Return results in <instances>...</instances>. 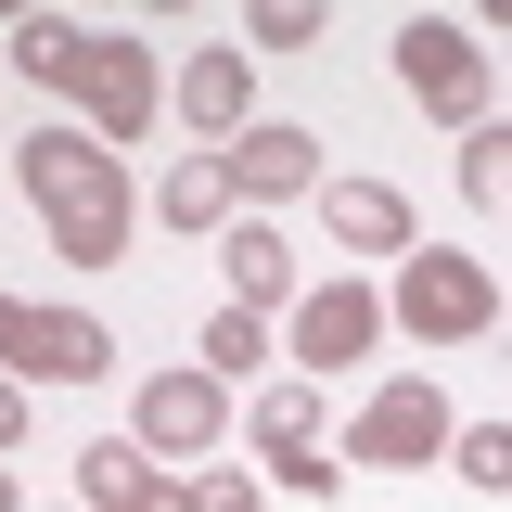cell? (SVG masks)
I'll return each mask as SVG.
<instances>
[{
  "label": "cell",
  "mask_w": 512,
  "mask_h": 512,
  "mask_svg": "<svg viewBox=\"0 0 512 512\" xmlns=\"http://www.w3.org/2000/svg\"><path fill=\"white\" fill-rule=\"evenodd\" d=\"M13 180H26V205H39L52 256H77V269H116L128 256L141 192H128V154H103L90 128H39V141L13 154Z\"/></svg>",
  "instance_id": "6da1fadb"
},
{
  "label": "cell",
  "mask_w": 512,
  "mask_h": 512,
  "mask_svg": "<svg viewBox=\"0 0 512 512\" xmlns=\"http://www.w3.org/2000/svg\"><path fill=\"white\" fill-rule=\"evenodd\" d=\"M397 77H410V103H423L436 128H487L500 116V64H487V39H474L461 13L397 26Z\"/></svg>",
  "instance_id": "7a4b0ae2"
},
{
  "label": "cell",
  "mask_w": 512,
  "mask_h": 512,
  "mask_svg": "<svg viewBox=\"0 0 512 512\" xmlns=\"http://www.w3.org/2000/svg\"><path fill=\"white\" fill-rule=\"evenodd\" d=\"M397 320L423 333V346H474L487 320H500V269L461 244H410L397 256Z\"/></svg>",
  "instance_id": "3957f363"
},
{
  "label": "cell",
  "mask_w": 512,
  "mask_h": 512,
  "mask_svg": "<svg viewBox=\"0 0 512 512\" xmlns=\"http://www.w3.org/2000/svg\"><path fill=\"white\" fill-rule=\"evenodd\" d=\"M64 90H77L90 141H103V154H128V141L154 128V90H167V77H154V52H141V39L90 26V39H77V77H64Z\"/></svg>",
  "instance_id": "277c9868"
},
{
  "label": "cell",
  "mask_w": 512,
  "mask_h": 512,
  "mask_svg": "<svg viewBox=\"0 0 512 512\" xmlns=\"http://www.w3.org/2000/svg\"><path fill=\"white\" fill-rule=\"evenodd\" d=\"M218 436H231V384L218 372H154L128 397V448H141V461H154V448H167V461H205Z\"/></svg>",
  "instance_id": "5b68a950"
},
{
  "label": "cell",
  "mask_w": 512,
  "mask_h": 512,
  "mask_svg": "<svg viewBox=\"0 0 512 512\" xmlns=\"http://www.w3.org/2000/svg\"><path fill=\"white\" fill-rule=\"evenodd\" d=\"M256 448H269V474H282L295 500H333V487H346V461L320 448V384H308V372L256 384Z\"/></svg>",
  "instance_id": "8992f818"
},
{
  "label": "cell",
  "mask_w": 512,
  "mask_h": 512,
  "mask_svg": "<svg viewBox=\"0 0 512 512\" xmlns=\"http://www.w3.org/2000/svg\"><path fill=\"white\" fill-rule=\"evenodd\" d=\"M436 448H448V397H436L423 372H397V384L359 397V448H346V461H372V474H423Z\"/></svg>",
  "instance_id": "52a82bcc"
},
{
  "label": "cell",
  "mask_w": 512,
  "mask_h": 512,
  "mask_svg": "<svg viewBox=\"0 0 512 512\" xmlns=\"http://www.w3.org/2000/svg\"><path fill=\"white\" fill-rule=\"evenodd\" d=\"M384 346V295L372 282H320V295H295V359H308V384L320 372H359Z\"/></svg>",
  "instance_id": "ba28073f"
},
{
  "label": "cell",
  "mask_w": 512,
  "mask_h": 512,
  "mask_svg": "<svg viewBox=\"0 0 512 512\" xmlns=\"http://www.w3.org/2000/svg\"><path fill=\"white\" fill-rule=\"evenodd\" d=\"M116 372V333L90 308H26V346H13V384H103Z\"/></svg>",
  "instance_id": "9c48e42d"
},
{
  "label": "cell",
  "mask_w": 512,
  "mask_h": 512,
  "mask_svg": "<svg viewBox=\"0 0 512 512\" xmlns=\"http://www.w3.org/2000/svg\"><path fill=\"white\" fill-rule=\"evenodd\" d=\"M218 180H231V205H244V192H256V205H282V192H320V141H308L295 116H256L244 141L218 154Z\"/></svg>",
  "instance_id": "30bf717a"
},
{
  "label": "cell",
  "mask_w": 512,
  "mask_h": 512,
  "mask_svg": "<svg viewBox=\"0 0 512 512\" xmlns=\"http://www.w3.org/2000/svg\"><path fill=\"white\" fill-rule=\"evenodd\" d=\"M320 231H333L346 256H410V244H423L397 180H333V167H320Z\"/></svg>",
  "instance_id": "8fae6325"
},
{
  "label": "cell",
  "mask_w": 512,
  "mask_h": 512,
  "mask_svg": "<svg viewBox=\"0 0 512 512\" xmlns=\"http://www.w3.org/2000/svg\"><path fill=\"white\" fill-rule=\"evenodd\" d=\"M77 512H180V474L141 461L128 436H103V448H77Z\"/></svg>",
  "instance_id": "7c38bea8"
},
{
  "label": "cell",
  "mask_w": 512,
  "mask_h": 512,
  "mask_svg": "<svg viewBox=\"0 0 512 512\" xmlns=\"http://www.w3.org/2000/svg\"><path fill=\"white\" fill-rule=\"evenodd\" d=\"M218 269H231V308H244V320L295 308V256H282L269 218H231V231H218Z\"/></svg>",
  "instance_id": "4fadbf2b"
},
{
  "label": "cell",
  "mask_w": 512,
  "mask_h": 512,
  "mask_svg": "<svg viewBox=\"0 0 512 512\" xmlns=\"http://www.w3.org/2000/svg\"><path fill=\"white\" fill-rule=\"evenodd\" d=\"M167 103H180L205 141H244V116H256V77H244V52H192L180 77H167Z\"/></svg>",
  "instance_id": "5bb4252c"
},
{
  "label": "cell",
  "mask_w": 512,
  "mask_h": 512,
  "mask_svg": "<svg viewBox=\"0 0 512 512\" xmlns=\"http://www.w3.org/2000/svg\"><path fill=\"white\" fill-rule=\"evenodd\" d=\"M154 218H167V231H231V180H218V154L167 167V180H154Z\"/></svg>",
  "instance_id": "9a60e30c"
},
{
  "label": "cell",
  "mask_w": 512,
  "mask_h": 512,
  "mask_svg": "<svg viewBox=\"0 0 512 512\" xmlns=\"http://www.w3.org/2000/svg\"><path fill=\"white\" fill-rule=\"evenodd\" d=\"M77 39H90V26H64V13H13V77L64 90V77H77Z\"/></svg>",
  "instance_id": "2e32d148"
},
{
  "label": "cell",
  "mask_w": 512,
  "mask_h": 512,
  "mask_svg": "<svg viewBox=\"0 0 512 512\" xmlns=\"http://www.w3.org/2000/svg\"><path fill=\"white\" fill-rule=\"evenodd\" d=\"M461 192H474L487 218L512 205V128H500V116H487V128H461Z\"/></svg>",
  "instance_id": "e0dca14e"
},
{
  "label": "cell",
  "mask_w": 512,
  "mask_h": 512,
  "mask_svg": "<svg viewBox=\"0 0 512 512\" xmlns=\"http://www.w3.org/2000/svg\"><path fill=\"white\" fill-rule=\"evenodd\" d=\"M436 461H461V487H512V423H461V448Z\"/></svg>",
  "instance_id": "ac0fdd59"
},
{
  "label": "cell",
  "mask_w": 512,
  "mask_h": 512,
  "mask_svg": "<svg viewBox=\"0 0 512 512\" xmlns=\"http://www.w3.org/2000/svg\"><path fill=\"white\" fill-rule=\"evenodd\" d=\"M256 359H269V333H256L244 308H218V320H205V359H192V372H256Z\"/></svg>",
  "instance_id": "d6986e66"
},
{
  "label": "cell",
  "mask_w": 512,
  "mask_h": 512,
  "mask_svg": "<svg viewBox=\"0 0 512 512\" xmlns=\"http://www.w3.org/2000/svg\"><path fill=\"white\" fill-rule=\"evenodd\" d=\"M180 512H256V474L244 461H205V474L180 487Z\"/></svg>",
  "instance_id": "ffe728a7"
},
{
  "label": "cell",
  "mask_w": 512,
  "mask_h": 512,
  "mask_svg": "<svg viewBox=\"0 0 512 512\" xmlns=\"http://www.w3.org/2000/svg\"><path fill=\"white\" fill-rule=\"evenodd\" d=\"M320 39V0H256V52H308Z\"/></svg>",
  "instance_id": "44dd1931"
},
{
  "label": "cell",
  "mask_w": 512,
  "mask_h": 512,
  "mask_svg": "<svg viewBox=\"0 0 512 512\" xmlns=\"http://www.w3.org/2000/svg\"><path fill=\"white\" fill-rule=\"evenodd\" d=\"M0 448H26V384L0 372Z\"/></svg>",
  "instance_id": "7402d4cb"
},
{
  "label": "cell",
  "mask_w": 512,
  "mask_h": 512,
  "mask_svg": "<svg viewBox=\"0 0 512 512\" xmlns=\"http://www.w3.org/2000/svg\"><path fill=\"white\" fill-rule=\"evenodd\" d=\"M13 346H26V308H13V295H0V372H13Z\"/></svg>",
  "instance_id": "603a6c76"
},
{
  "label": "cell",
  "mask_w": 512,
  "mask_h": 512,
  "mask_svg": "<svg viewBox=\"0 0 512 512\" xmlns=\"http://www.w3.org/2000/svg\"><path fill=\"white\" fill-rule=\"evenodd\" d=\"M0 512H26V500H13V461H0Z\"/></svg>",
  "instance_id": "cb8c5ba5"
}]
</instances>
